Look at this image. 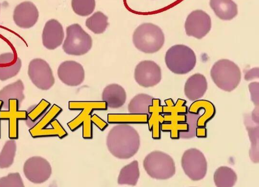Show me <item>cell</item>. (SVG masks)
Returning a JSON list of instances; mask_svg holds the SVG:
<instances>
[{
	"label": "cell",
	"instance_id": "obj_1",
	"mask_svg": "<svg viewBox=\"0 0 259 187\" xmlns=\"http://www.w3.org/2000/svg\"><path fill=\"white\" fill-rule=\"evenodd\" d=\"M109 152L119 159H127L138 151L140 139L137 131L127 124H119L113 127L106 138Z\"/></svg>",
	"mask_w": 259,
	"mask_h": 187
},
{
	"label": "cell",
	"instance_id": "obj_2",
	"mask_svg": "<svg viewBox=\"0 0 259 187\" xmlns=\"http://www.w3.org/2000/svg\"><path fill=\"white\" fill-rule=\"evenodd\" d=\"M162 106L164 123L161 125V130L170 132L171 139H179V133L187 130L186 123L188 108L185 100L179 99L175 103L171 99L165 100Z\"/></svg>",
	"mask_w": 259,
	"mask_h": 187
},
{
	"label": "cell",
	"instance_id": "obj_3",
	"mask_svg": "<svg viewBox=\"0 0 259 187\" xmlns=\"http://www.w3.org/2000/svg\"><path fill=\"white\" fill-rule=\"evenodd\" d=\"M133 43L137 49L145 53L159 51L164 43V35L161 29L154 24L144 23L134 31Z\"/></svg>",
	"mask_w": 259,
	"mask_h": 187
},
{
	"label": "cell",
	"instance_id": "obj_4",
	"mask_svg": "<svg viewBox=\"0 0 259 187\" xmlns=\"http://www.w3.org/2000/svg\"><path fill=\"white\" fill-rule=\"evenodd\" d=\"M69 109H81V113L74 119L67 123L69 128L74 131L82 125V137L84 139L93 138V127L91 121L92 113L94 110H106L107 106L105 101H70Z\"/></svg>",
	"mask_w": 259,
	"mask_h": 187
},
{
	"label": "cell",
	"instance_id": "obj_5",
	"mask_svg": "<svg viewBox=\"0 0 259 187\" xmlns=\"http://www.w3.org/2000/svg\"><path fill=\"white\" fill-rule=\"evenodd\" d=\"M210 76L218 87L231 92L239 85L241 73L239 67L234 62L228 59H221L213 65Z\"/></svg>",
	"mask_w": 259,
	"mask_h": 187
},
{
	"label": "cell",
	"instance_id": "obj_6",
	"mask_svg": "<svg viewBox=\"0 0 259 187\" xmlns=\"http://www.w3.org/2000/svg\"><path fill=\"white\" fill-rule=\"evenodd\" d=\"M165 62L168 68L172 72L184 74L195 67L196 57L194 51L184 45H176L166 52Z\"/></svg>",
	"mask_w": 259,
	"mask_h": 187
},
{
	"label": "cell",
	"instance_id": "obj_7",
	"mask_svg": "<svg viewBox=\"0 0 259 187\" xmlns=\"http://www.w3.org/2000/svg\"><path fill=\"white\" fill-rule=\"evenodd\" d=\"M143 167L151 177L164 180L172 177L176 173L174 160L168 154L154 151L148 154L143 161Z\"/></svg>",
	"mask_w": 259,
	"mask_h": 187
},
{
	"label": "cell",
	"instance_id": "obj_8",
	"mask_svg": "<svg viewBox=\"0 0 259 187\" xmlns=\"http://www.w3.org/2000/svg\"><path fill=\"white\" fill-rule=\"evenodd\" d=\"M92 46V39L81 26L77 23L66 28V38L63 49L67 54L80 56L87 53Z\"/></svg>",
	"mask_w": 259,
	"mask_h": 187
},
{
	"label": "cell",
	"instance_id": "obj_9",
	"mask_svg": "<svg viewBox=\"0 0 259 187\" xmlns=\"http://www.w3.org/2000/svg\"><path fill=\"white\" fill-rule=\"evenodd\" d=\"M182 167L188 177L194 181L203 179L207 172V162L199 149L191 148L186 150L181 159Z\"/></svg>",
	"mask_w": 259,
	"mask_h": 187
},
{
	"label": "cell",
	"instance_id": "obj_10",
	"mask_svg": "<svg viewBox=\"0 0 259 187\" xmlns=\"http://www.w3.org/2000/svg\"><path fill=\"white\" fill-rule=\"evenodd\" d=\"M28 75L34 85L42 90L50 89L55 83L51 67L47 61L40 58H35L30 62Z\"/></svg>",
	"mask_w": 259,
	"mask_h": 187
},
{
	"label": "cell",
	"instance_id": "obj_11",
	"mask_svg": "<svg viewBox=\"0 0 259 187\" xmlns=\"http://www.w3.org/2000/svg\"><path fill=\"white\" fill-rule=\"evenodd\" d=\"M23 171L25 177L35 184L42 183L48 180L52 171L50 163L40 156H32L27 159Z\"/></svg>",
	"mask_w": 259,
	"mask_h": 187
},
{
	"label": "cell",
	"instance_id": "obj_12",
	"mask_svg": "<svg viewBox=\"0 0 259 187\" xmlns=\"http://www.w3.org/2000/svg\"><path fill=\"white\" fill-rule=\"evenodd\" d=\"M134 78L136 82L142 87H153L161 80V68L153 61H141L135 69Z\"/></svg>",
	"mask_w": 259,
	"mask_h": 187
},
{
	"label": "cell",
	"instance_id": "obj_13",
	"mask_svg": "<svg viewBox=\"0 0 259 187\" xmlns=\"http://www.w3.org/2000/svg\"><path fill=\"white\" fill-rule=\"evenodd\" d=\"M211 22L210 16L200 10L192 11L187 17L185 29L188 36L201 39L205 36L211 29Z\"/></svg>",
	"mask_w": 259,
	"mask_h": 187
},
{
	"label": "cell",
	"instance_id": "obj_14",
	"mask_svg": "<svg viewBox=\"0 0 259 187\" xmlns=\"http://www.w3.org/2000/svg\"><path fill=\"white\" fill-rule=\"evenodd\" d=\"M57 74L60 81L69 86H78L84 79V71L82 66L72 60L61 63L58 67Z\"/></svg>",
	"mask_w": 259,
	"mask_h": 187
},
{
	"label": "cell",
	"instance_id": "obj_15",
	"mask_svg": "<svg viewBox=\"0 0 259 187\" xmlns=\"http://www.w3.org/2000/svg\"><path fill=\"white\" fill-rule=\"evenodd\" d=\"M19 109L18 100L10 99L8 109L0 111L1 120L8 121V136L11 139L18 138V121H25L27 119L26 111Z\"/></svg>",
	"mask_w": 259,
	"mask_h": 187
},
{
	"label": "cell",
	"instance_id": "obj_16",
	"mask_svg": "<svg viewBox=\"0 0 259 187\" xmlns=\"http://www.w3.org/2000/svg\"><path fill=\"white\" fill-rule=\"evenodd\" d=\"M39 17L38 11L31 2L25 1L18 5L13 13L15 23L22 28H29L37 22Z\"/></svg>",
	"mask_w": 259,
	"mask_h": 187
},
{
	"label": "cell",
	"instance_id": "obj_17",
	"mask_svg": "<svg viewBox=\"0 0 259 187\" xmlns=\"http://www.w3.org/2000/svg\"><path fill=\"white\" fill-rule=\"evenodd\" d=\"M63 26L57 20L52 19L45 24L42 33L44 46L49 50H54L60 46L64 39Z\"/></svg>",
	"mask_w": 259,
	"mask_h": 187
},
{
	"label": "cell",
	"instance_id": "obj_18",
	"mask_svg": "<svg viewBox=\"0 0 259 187\" xmlns=\"http://www.w3.org/2000/svg\"><path fill=\"white\" fill-rule=\"evenodd\" d=\"M22 66L21 59L14 53L0 55V80L5 81L16 76Z\"/></svg>",
	"mask_w": 259,
	"mask_h": 187
},
{
	"label": "cell",
	"instance_id": "obj_19",
	"mask_svg": "<svg viewBox=\"0 0 259 187\" xmlns=\"http://www.w3.org/2000/svg\"><path fill=\"white\" fill-rule=\"evenodd\" d=\"M207 88L205 77L200 73H195L190 77L184 86L185 96L191 101H196L201 98Z\"/></svg>",
	"mask_w": 259,
	"mask_h": 187
},
{
	"label": "cell",
	"instance_id": "obj_20",
	"mask_svg": "<svg viewBox=\"0 0 259 187\" xmlns=\"http://www.w3.org/2000/svg\"><path fill=\"white\" fill-rule=\"evenodd\" d=\"M102 99L106 103L107 107L118 108L125 103L126 94L124 88L117 84L107 85L103 90Z\"/></svg>",
	"mask_w": 259,
	"mask_h": 187
},
{
	"label": "cell",
	"instance_id": "obj_21",
	"mask_svg": "<svg viewBox=\"0 0 259 187\" xmlns=\"http://www.w3.org/2000/svg\"><path fill=\"white\" fill-rule=\"evenodd\" d=\"M24 90V86L21 80L8 84L0 90V100L3 102L2 108L8 109L10 99L17 100L20 108L25 98Z\"/></svg>",
	"mask_w": 259,
	"mask_h": 187
},
{
	"label": "cell",
	"instance_id": "obj_22",
	"mask_svg": "<svg viewBox=\"0 0 259 187\" xmlns=\"http://www.w3.org/2000/svg\"><path fill=\"white\" fill-rule=\"evenodd\" d=\"M159 99H153L152 105L149 107V116L148 119L149 129L152 132L153 139L161 137V125L164 123L162 106Z\"/></svg>",
	"mask_w": 259,
	"mask_h": 187
},
{
	"label": "cell",
	"instance_id": "obj_23",
	"mask_svg": "<svg viewBox=\"0 0 259 187\" xmlns=\"http://www.w3.org/2000/svg\"><path fill=\"white\" fill-rule=\"evenodd\" d=\"M244 122L251 143L249 152L250 159L254 163H258L259 162V125L252 121L249 114L244 115Z\"/></svg>",
	"mask_w": 259,
	"mask_h": 187
},
{
	"label": "cell",
	"instance_id": "obj_24",
	"mask_svg": "<svg viewBox=\"0 0 259 187\" xmlns=\"http://www.w3.org/2000/svg\"><path fill=\"white\" fill-rule=\"evenodd\" d=\"M202 109L203 114L197 120V127H205L206 123L215 115V108L214 105L206 100H197L194 101L189 107V113L198 114L199 110Z\"/></svg>",
	"mask_w": 259,
	"mask_h": 187
},
{
	"label": "cell",
	"instance_id": "obj_25",
	"mask_svg": "<svg viewBox=\"0 0 259 187\" xmlns=\"http://www.w3.org/2000/svg\"><path fill=\"white\" fill-rule=\"evenodd\" d=\"M209 5L217 16L223 20H230L238 14L237 6L232 0H210Z\"/></svg>",
	"mask_w": 259,
	"mask_h": 187
},
{
	"label": "cell",
	"instance_id": "obj_26",
	"mask_svg": "<svg viewBox=\"0 0 259 187\" xmlns=\"http://www.w3.org/2000/svg\"><path fill=\"white\" fill-rule=\"evenodd\" d=\"M140 177V170L138 161L134 160L121 168L117 178L119 185L135 186Z\"/></svg>",
	"mask_w": 259,
	"mask_h": 187
},
{
	"label": "cell",
	"instance_id": "obj_27",
	"mask_svg": "<svg viewBox=\"0 0 259 187\" xmlns=\"http://www.w3.org/2000/svg\"><path fill=\"white\" fill-rule=\"evenodd\" d=\"M62 109L56 104H53L50 109L31 128L29 132L31 136L37 138L38 135L50 125L51 123L61 113Z\"/></svg>",
	"mask_w": 259,
	"mask_h": 187
},
{
	"label": "cell",
	"instance_id": "obj_28",
	"mask_svg": "<svg viewBox=\"0 0 259 187\" xmlns=\"http://www.w3.org/2000/svg\"><path fill=\"white\" fill-rule=\"evenodd\" d=\"M153 99L152 96L147 94L140 93L136 95L128 104L129 113L149 115V107L152 105Z\"/></svg>",
	"mask_w": 259,
	"mask_h": 187
},
{
	"label": "cell",
	"instance_id": "obj_29",
	"mask_svg": "<svg viewBox=\"0 0 259 187\" xmlns=\"http://www.w3.org/2000/svg\"><path fill=\"white\" fill-rule=\"evenodd\" d=\"M237 176L235 171L227 166H221L215 171L213 180L217 186H233L236 183Z\"/></svg>",
	"mask_w": 259,
	"mask_h": 187
},
{
	"label": "cell",
	"instance_id": "obj_30",
	"mask_svg": "<svg viewBox=\"0 0 259 187\" xmlns=\"http://www.w3.org/2000/svg\"><path fill=\"white\" fill-rule=\"evenodd\" d=\"M149 116L147 114H109L107 120L110 124H145Z\"/></svg>",
	"mask_w": 259,
	"mask_h": 187
},
{
	"label": "cell",
	"instance_id": "obj_31",
	"mask_svg": "<svg viewBox=\"0 0 259 187\" xmlns=\"http://www.w3.org/2000/svg\"><path fill=\"white\" fill-rule=\"evenodd\" d=\"M51 104L42 99L38 104L31 105L26 111L27 119L25 124L29 128L32 127L45 114Z\"/></svg>",
	"mask_w": 259,
	"mask_h": 187
},
{
	"label": "cell",
	"instance_id": "obj_32",
	"mask_svg": "<svg viewBox=\"0 0 259 187\" xmlns=\"http://www.w3.org/2000/svg\"><path fill=\"white\" fill-rule=\"evenodd\" d=\"M108 24L107 16L100 11L95 12L85 21L86 26L96 34L103 33Z\"/></svg>",
	"mask_w": 259,
	"mask_h": 187
},
{
	"label": "cell",
	"instance_id": "obj_33",
	"mask_svg": "<svg viewBox=\"0 0 259 187\" xmlns=\"http://www.w3.org/2000/svg\"><path fill=\"white\" fill-rule=\"evenodd\" d=\"M15 139L6 141L0 152V168H8L13 164L16 152Z\"/></svg>",
	"mask_w": 259,
	"mask_h": 187
},
{
	"label": "cell",
	"instance_id": "obj_34",
	"mask_svg": "<svg viewBox=\"0 0 259 187\" xmlns=\"http://www.w3.org/2000/svg\"><path fill=\"white\" fill-rule=\"evenodd\" d=\"M95 0H72L71 7L77 15L87 16L93 12L95 8Z\"/></svg>",
	"mask_w": 259,
	"mask_h": 187
},
{
	"label": "cell",
	"instance_id": "obj_35",
	"mask_svg": "<svg viewBox=\"0 0 259 187\" xmlns=\"http://www.w3.org/2000/svg\"><path fill=\"white\" fill-rule=\"evenodd\" d=\"M200 114H195L189 113L188 111L186 114V123L187 125V130L185 132L179 133V138L183 139L191 138L196 136V129L197 128V123Z\"/></svg>",
	"mask_w": 259,
	"mask_h": 187
},
{
	"label": "cell",
	"instance_id": "obj_36",
	"mask_svg": "<svg viewBox=\"0 0 259 187\" xmlns=\"http://www.w3.org/2000/svg\"><path fill=\"white\" fill-rule=\"evenodd\" d=\"M50 125L51 128L45 129L38 135L37 138L58 136L63 138L67 135V133L57 120L54 119Z\"/></svg>",
	"mask_w": 259,
	"mask_h": 187
},
{
	"label": "cell",
	"instance_id": "obj_37",
	"mask_svg": "<svg viewBox=\"0 0 259 187\" xmlns=\"http://www.w3.org/2000/svg\"><path fill=\"white\" fill-rule=\"evenodd\" d=\"M22 177L18 172L9 173L0 178V186H24Z\"/></svg>",
	"mask_w": 259,
	"mask_h": 187
},
{
	"label": "cell",
	"instance_id": "obj_38",
	"mask_svg": "<svg viewBox=\"0 0 259 187\" xmlns=\"http://www.w3.org/2000/svg\"><path fill=\"white\" fill-rule=\"evenodd\" d=\"M249 90L251 95V99L255 105L258 106L259 97H258V89L259 83L258 82H252L248 85Z\"/></svg>",
	"mask_w": 259,
	"mask_h": 187
},
{
	"label": "cell",
	"instance_id": "obj_39",
	"mask_svg": "<svg viewBox=\"0 0 259 187\" xmlns=\"http://www.w3.org/2000/svg\"><path fill=\"white\" fill-rule=\"evenodd\" d=\"M91 121L101 131L104 130L108 126V124L96 115L92 116Z\"/></svg>",
	"mask_w": 259,
	"mask_h": 187
},
{
	"label": "cell",
	"instance_id": "obj_40",
	"mask_svg": "<svg viewBox=\"0 0 259 187\" xmlns=\"http://www.w3.org/2000/svg\"><path fill=\"white\" fill-rule=\"evenodd\" d=\"M258 78V68H254L247 71L244 76L246 81H250L254 79Z\"/></svg>",
	"mask_w": 259,
	"mask_h": 187
},
{
	"label": "cell",
	"instance_id": "obj_41",
	"mask_svg": "<svg viewBox=\"0 0 259 187\" xmlns=\"http://www.w3.org/2000/svg\"><path fill=\"white\" fill-rule=\"evenodd\" d=\"M258 106H256L253 111H252L250 117L252 120V121L257 124H258L259 123V116H258Z\"/></svg>",
	"mask_w": 259,
	"mask_h": 187
},
{
	"label": "cell",
	"instance_id": "obj_42",
	"mask_svg": "<svg viewBox=\"0 0 259 187\" xmlns=\"http://www.w3.org/2000/svg\"><path fill=\"white\" fill-rule=\"evenodd\" d=\"M196 136L198 137H206L207 136V130L205 127H197L196 129Z\"/></svg>",
	"mask_w": 259,
	"mask_h": 187
},
{
	"label": "cell",
	"instance_id": "obj_43",
	"mask_svg": "<svg viewBox=\"0 0 259 187\" xmlns=\"http://www.w3.org/2000/svg\"><path fill=\"white\" fill-rule=\"evenodd\" d=\"M3 106V102L0 100V111L1 110ZM1 118H0V138H1Z\"/></svg>",
	"mask_w": 259,
	"mask_h": 187
}]
</instances>
